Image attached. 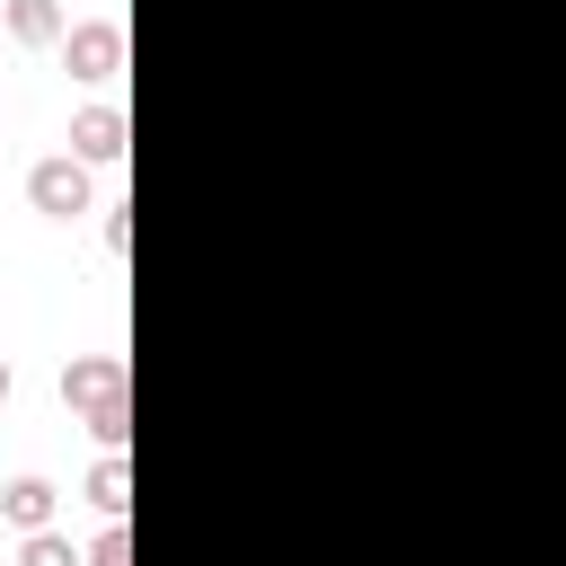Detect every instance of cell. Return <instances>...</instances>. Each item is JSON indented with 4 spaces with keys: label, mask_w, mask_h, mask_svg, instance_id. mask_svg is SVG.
<instances>
[{
    "label": "cell",
    "mask_w": 566,
    "mask_h": 566,
    "mask_svg": "<svg viewBox=\"0 0 566 566\" xmlns=\"http://www.w3.org/2000/svg\"><path fill=\"white\" fill-rule=\"evenodd\" d=\"M27 203H35L44 221H80V212H97V186H88V159H71V150H53V159H35V168H27Z\"/></svg>",
    "instance_id": "cell-1"
},
{
    "label": "cell",
    "mask_w": 566,
    "mask_h": 566,
    "mask_svg": "<svg viewBox=\"0 0 566 566\" xmlns=\"http://www.w3.org/2000/svg\"><path fill=\"white\" fill-rule=\"evenodd\" d=\"M62 407H71V416H106V407H133L124 354H71V363H62Z\"/></svg>",
    "instance_id": "cell-2"
},
{
    "label": "cell",
    "mask_w": 566,
    "mask_h": 566,
    "mask_svg": "<svg viewBox=\"0 0 566 566\" xmlns=\"http://www.w3.org/2000/svg\"><path fill=\"white\" fill-rule=\"evenodd\" d=\"M62 71H71L80 88H106V80L124 71V27H115V18H80V27L62 35Z\"/></svg>",
    "instance_id": "cell-3"
},
{
    "label": "cell",
    "mask_w": 566,
    "mask_h": 566,
    "mask_svg": "<svg viewBox=\"0 0 566 566\" xmlns=\"http://www.w3.org/2000/svg\"><path fill=\"white\" fill-rule=\"evenodd\" d=\"M124 133H133V124H124V106H80L62 150H71V159H88V168H115V159H124Z\"/></svg>",
    "instance_id": "cell-4"
},
{
    "label": "cell",
    "mask_w": 566,
    "mask_h": 566,
    "mask_svg": "<svg viewBox=\"0 0 566 566\" xmlns=\"http://www.w3.org/2000/svg\"><path fill=\"white\" fill-rule=\"evenodd\" d=\"M53 504H62V486H53V478H9V486H0V522H9L18 539L53 531Z\"/></svg>",
    "instance_id": "cell-5"
},
{
    "label": "cell",
    "mask_w": 566,
    "mask_h": 566,
    "mask_svg": "<svg viewBox=\"0 0 566 566\" xmlns=\"http://www.w3.org/2000/svg\"><path fill=\"white\" fill-rule=\"evenodd\" d=\"M0 27H9V44H27V53H44V44L71 35V27H62V0H0Z\"/></svg>",
    "instance_id": "cell-6"
},
{
    "label": "cell",
    "mask_w": 566,
    "mask_h": 566,
    "mask_svg": "<svg viewBox=\"0 0 566 566\" xmlns=\"http://www.w3.org/2000/svg\"><path fill=\"white\" fill-rule=\"evenodd\" d=\"M88 504H97L106 522H124V504H133V469H124V451H106V460L88 469Z\"/></svg>",
    "instance_id": "cell-7"
},
{
    "label": "cell",
    "mask_w": 566,
    "mask_h": 566,
    "mask_svg": "<svg viewBox=\"0 0 566 566\" xmlns=\"http://www.w3.org/2000/svg\"><path fill=\"white\" fill-rule=\"evenodd\" d=\"M18 566H88L62 531H35V539H18Z\"/></svg>",
    "instance_id": "cell-8"
},
{
    "label": "cell",
    "mask_w": 566,
    "mask_h": 566,
    "mask_svg": "<svg viewBox=\"0 0 566 566\" xmlns=\"http://www.w3.org/2000/svg\"><path fill=\"white\" fill-rule=\"evenodd\" d=\"M97 212H106V221H97V248L124 256V248H133V212H124V203H97Z\"/></svg>",
    "instance_id": "cell-9"
},
{
    "label": "cell",
    "mask_w": 566,
    "mask_h": 566,
    "mask_svg": "<svg viewBox=\"0 0 566 566\" xmlns=\"http://www.w3.org/2000/svg\"><path fill=\"white\" fill-rule=\"evenodd\" d=\"M88 566H133V531H124V522H106V531H97V548H88Z\"/></svg>",
    "instance_id": "cell-10"
},
{
    "label": "cell",
    "mask_w": 566,
    "mask_h": 566,
    "mask_svg": "<svg viewBox=\"0 0 566 566\" xmlns=\"http://www.w3.org/2000/svg\"><path fill=\"white\" fill-rule=\"evenodd\" d=\"M9 389H18V371H9V354H0V407H9Z\"/></svg>",
    "instance_id": "cell-11"
}]
</instances>
